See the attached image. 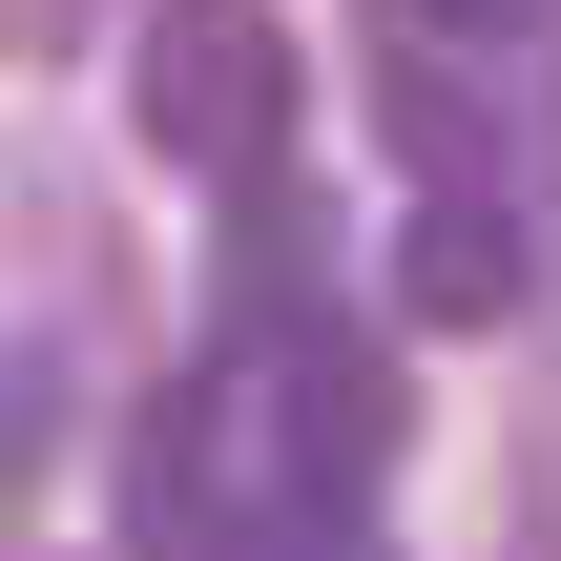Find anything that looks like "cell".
<instances>
[{"instance_id":"3","label":"cell","mask_w":561,"mask_h":561,"mask_svg":"<svg viewBox=\"0 0 561 561\" xmlns=\"http://www.w3.org/2000/svg\"><path fill=\"white\" fill-rule=\"evenodd\" d=\"M396 312H416V333H500V312H520V208H500V187H437L416 250H396Z\"/></svg>"},{"instance_id":"2","label":"cell","mask_w":561,"mask_h":561,"mask_svg":"<svg viewBox=\"0 0 561 561\" xmlns=\"http://www.w3.org/2000/svg\"><path fill=\"white\" fill-rule=\"evenodd\" d=\"M291 21L271 0H167L146 42H125V125H146V167H187V187H271L291 167Z\"/></svg>"},{"instance_id":"5","label":"cell","mask_w":561,"mask_h":561,"mask_svg":"<svg viewBox=\"0 0 561 561\" xmlns=\"http://www.w3.org/2000/svg\"><path fill=\"white\" fill-rule=\"evenodd\" d=\"M416 42H520V21H561V0H396Z\"/></svg>"},{"instance_id":"4","label":"cell","mask_w":561,"mask_h":561,"mask_svg":"<svg viewBox=\"0 0 561 561\" xmlns=\"http://www.w3.org/2000/svg\"><path fill=\"white\" fill-rule=\"evenodd\" d=\"M62 479V333H0V520Z\"/></svg>"},{"instance_id":"6","label":"cell","mask_w":561,"mask_h":561,"mask_svg":"<svg viewBox=\"0 0 561 561\" xmlns=\"http://www.w3.org/2000/svg\"><path fill=\"white\" fill-rule=\"evenodd\" d=\"M83 21H104V0H0V42H21V62H62Z\"/></svg>"},{"instance_id":"1","label":"cell","mask_w":561,"mask_h":561,"mask_svg":"<svg viewBox=\"0 0 561 561\" xmlns=\"http://www.w3.org/2000/svg\"><path fill=\"white\" fill-rule=\"evenodd\" d=\"M312 500H333V458H312V312L250 291L229 354L146 416L125 520H146V561H291V541H312Z\"/></svg>"}]
</instances>
